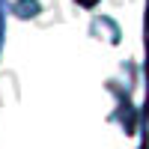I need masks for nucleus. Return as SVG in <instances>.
<instances>
[{
    "label": "nucleus",
    "mask_w": 149,
    "mask_h": 149,
    "mask_svg": "<svg viewBox=\"0 0 149 149\" xmlns=\"http://www.w3.org/2000/svg\"><path fill=\"white\" fill-rule=\"evenodd\" d=\"M0 45H3V0H0Z\"/></svg>",
    "instance_id": "obj_1"
},
{
    "label": "nucleus",
    "mask_w": 149,
    "mask_h": 149,
    "mask_svg": "<svg viewBox=\"0 0 149 149\" xmlns=\"http://www.w3.org/2000/svg\"><path fill=\"white\" fill-rule=\"evenodd\" d=\"M78 3H81V6H95L98 0H78Z\"/></svg>",
    "instance_id": "obj_2"
}]
</instances>
